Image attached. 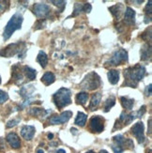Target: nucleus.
Here are the masks:
<instances>
[{
	"mask_svg": "<svg viewBox=\"0 0 152 153\" xmlns=\"http://www.w3.org/2000/svg\"><path fill=\"white\" fill-rule=\"evenodd\" d=\"M147 70L143 65L136 64L133 67H129L124 70V83L122 86H130V88H137L138 84L146 76Z\"/></svg>",
	"mask_w": 152,
	"mask_h": 153,
	"instance_id": "f257e3e1",
	"label": "nucleus"
},
{
	"mask_svg": "<svg viewBox=\"0 0 152 153\" xmlns=\"http://www.w3.org/2000/svg\"><path fill=\"white\" fill-rule=\"evenodd\" d=\"M23 21H24L23 15L20 12H16L15 14L10 19V21L7 24L6 27L4 29V33H3V38L5 41L9 39L16 30L21 29Z\"/></svg>",
	"mask_w": 152,
	"mask_h": 153,
	"instance_id": "f03ea898",
	"label": "nucleus"
},
{
	"mask_svg": "<svg viewBox=\"0 0 152 153\" xmlns=\"http://www.w3.org/2000/svg\"><path fill=\"white\" fill-rule=\"evenodd\" d=\"M26 51V45L23 42H19L16 43H11L7 47L3 48L0 51V56L3 57H11L15 55H18L19 57L24 58Z\"/></svg>",
	"mask_w": 152,
	"mask_h": 153,
	"instance_id": "7ed1b4c3",
	"label": "nucleus"
},
{
	"mask_svg": "<svg viewBox=\"0 0 152 153\" xmlns=\"http://www.w3.org/2000/svg\"><path fill=\"white\" fill-rule=\"evenodd\" d=\"M53 101H54L56 106L58 109H62L66 106H68L71 102L70 90L66 88H61L53 96Z\"/></svg>",
	"mask_w": 152,
	"mask_h": 153,
	"instance_id": "20e7f679",
	"label": "nucleus"
},
{
	"mask_svg": "<svg viewBox=\"0 0 152 153\" xmlns=\"http://www.w3.org/2000/svg\"><path fill=\"white\" fill-rule=\"evenodd\" d=\"M101 85H102L101 77L95 71H92L90 74H88L80 83V88L84 90H88V91L95 90L100 88Z\"/></svg>",
	"mask_w": 152,
	"mask_h": 153,
	"instance_id": "39448f33",
	"label": "nucleus"
},
{
	"mask_svg": "<svg viewBox=\"0 0 152 153\" xmlns=\"http://www.w3.org/2000/svg\"><path fill=\"white\" fill-rule=\"evenodd\" d=\"M114 153H122L125 149H133V141L131 139L125 138L123 135H116L113 137V143L111 145Z\"/></svg>",
	"mask_w": 152,
	"mask_h": 153,
	"instance_id": "423d86ee",
	"label": "nucleus"
},
{
	"mask_svg": "<svg viewBox=\"0 0 152 153\" xmlns=\"http://www.w3.org/2000/svg\"><path fill=\"white\" fill-rule=\"evenodd\" d=\"M125 62H128V52L124 49H118L112 55L109 60L105 62V67H108V66H118Z\"/></svg>",
	"mask_w": 152,
	"mask_h": 153,
	"instance_id": "0eeeda50",
	"label": "nucleus"
},
{
	"mask_svg": "<svg viewBox=\"0 0 152 153\" xmlns=\"http://www.w3.org/2000/svg\"><path fill=\"white\" fill-rule=\"evenodd\" d=\"M33 13L38 18V20H46V18L50 15L51 9L46 4L36 3L33 6Z\"/></svg>",
	"mask_w": 152,
	"mask_h": 153,
	"instance_id": "6e6552de",
	"label": "nucleus"
},
{
	"mask_svg": "<svg viewBox=\"0 0 152 153\" xmlns=\"http://www.w3.org/2000/svg\"><path fill=\"white\" fill-rule=\"evenodd\" d=\"M11 79L14 84L16 85H22L25 81L26 76H25V72L24 70V66H20V65H14L11 69Z\"/></svg>",
	"mask_w": 152,
	"mask_h": 153,
	"instance_id": "1a4fd4ad",
	"label": "nucleus"
},
{
	"mask_svg": "<svg viewBox=\"0 0 152 153\" xmlns=\"http://www.w3.org/2000/svg\"><path fill=\"white\" fill-rule=\"evenodd\" d=\"M104 118L101 116H94L90 118L89 121V127L92 132L100 134L104 130Z\"/></svg>",
	"mask_w": 152,
	"mask_h": 153,
	"instance_id": "9d476101",
	"label": "nucleus"
},
{
	"mask_svg": "<svg viewBox=\"0 0 152 153\" xmlns=\"http://www.w3.org/2000/svg\"><path fill=\"white\" fill-rule=\"evenodd\" d=\"M135 115L134 114H128V113H121V115L119 117V118L117 119V120L116 121V124L114 126V129L113 131L115 130H119L121 129L122 127H124V126H127L129 125L131 121L133 120V119L135 118Z\"/></svg>",
	"mask_w": 152,
	"mask_h": 153,
	"instance_id": "9b49d317",
	"label": "nucleus"
},
{
	"mask_svg": "<svg viewBox=\"0 0 152 153\" xmlns=\"http://www.w3.org/2000/svg\"><path fill=\"white\" fill-rule=\"evenodd\" d=\"M144 131H145V126H144L143 122H141V121L135 123L130 129L131 134L136 137L137 141L139 144H143L145 142V132H144Z\"/></svg>",
	"mask_w": 152,
	"mask_h": 153,
	"instance_id": "f8f14e48",
	"label": "nucleus"
},
{
	"mask_svg": "<svg viewBox=\"0 0 152 153\" xmlns=\"http://www.w3.org/2000/svg\"><path fill=\"white\" fill-rule=\"evenodd\" d=\"M72 117V112L71 111H65L61 113L58 116H54L50 118V123L53 125H58V124H63L68 122L70 117Z\"/></svg>",
	"mask_w": 152,
	"mask_h": 153,
	"instance_id": "ddd939ff",
	"label": "nucleus"
},
{
	"mask_svg": "<svg viewBox=\"0 0 152 153\" xmlns=\"http://www.w3.org/2000/svg\"><path fill=\"white\" fill-rule=\"evenodd\" d=\"M35 132H36V129L34 126L25 125L21 129V135L26 141H30L31 139L34 137Z\"/></svg>",
	"mask_w": 152,
	"mask_h": 153,
	"instance_id": "4468645a",
	"label": "nucleus"
},
{
	"mask_svg": "<svg viewBox=\"0 0 152 153\" xmlns=\"http://www.w3.org/2000/svg\"><path fill=\"white\" fill-rule=\"evenodd\" d=\"M124 23L128 25H133L135 24V11L130 7H128L124 13Z\"/></svg>",
	"mask_w": 152,
	"mask_h": 153,
	"instance_id": "2eb2a0df",
	"label": "nucleus"
},
{
	"mask_svg": "<svg viewBox=\"0 0 152 153\" xmlns=\"http://www.w3.org/2000/svg\"><path fill=\"white\" fill-rule=\"evenodd\" d=\"M6 139L12 149H19L21 147V141H20L19 136L15 134V132H10V134H9L7 135Z\"/></svg>",
	"mask_w": 152,
	"mask_h": 153,
	"instance_id": "dca6fc26",
	"label": "nucleus"
},
{
	"mask_svg": "<svg viewBox=\"0 0 152 153\" xmlns=\"http://www.w3.org/2000/svg\"><path fill=\"white\" fill-rule=\"evenodd\" d=\"M141 60L142 61H149L151 59V44H144L142 46V49L140 51Z\"/></svg>",
	"mask_w": 152,
	"mask_h": 153,
	"instance_id": "f3484780",
	"label": "nucleus"
},
{
	"mask_svg": "<svg viewBox=\"0 0 152 153\" xmlns=\"http://www.w3.org/2000/svg\"><path fill=\"white\" fill-rule=\"evenodd\" d=\"M123 9H124V6L121 3H118L115 6L110 7L109 10L111 11V13L113 14V16L115 17L116 20H119L121 17L122 12H123Z\"/></svg>",
	"mask_w": 152,
	"mask_h": 153,
	"instance_id": "a211bd4d",
	"label": "nucleus"
},
{
	"mask_svg": "<svg viewBox=\"0 0 152 153\" xmlns=\"http://www.w3.org/2000/svg\"><path fill=\"white\" fill-rule=\"evenodd\" d=\"M101 101H102V94L100 92L96 93V94L93 95L91 99V102H90V104H89V110L90 111H95L97 110V108L99 107V105L101 103Z\"/></svg>",
	"mask_w": 152,
	"mask_h": 153,
	"instance_id": "6ab92c4d",
	"label": "nucleus"
},
{
	"mask_svg": "<svg viewBox=\"0 0 152 153\" xmlns=\"http://www.w3.org/2000/svg\"><path fill=\"white\" fill-rule=\"evenodd\" d=\"M108 80L112 85H116L119 81V71L116 70H110L107 74Z\"/></svg>",
	"mask_w": 152,
	"mask_h": 153,
	"instance_id": "aec40b11",
	"label": "nucleus"
},
{
	"mask_svg": "<svg viewBox=\"0 0 152 153\" xmlns=\"http://www.w3.org/2000/svg\"><path fill=\"white\" fill-rule=\"evenodd\" d=\"M56 81V76L55 74L51 71H48L44 74V75L42 77V82L45 85H50Z\"/></svg>",
	"mask_w": 152,
	"mask_h": 153,
	"instance_id": "412c9836",
	"label": "nucleus"
},
{
	"mask_svg": "<svg viewBox=\"0 0 152 153\" xmlns=\"http://www.w3.org/2000/svg\"><path fill=\"white\" fill-rule=\"evenodd\" d=\"M120 102L122 106L127 110H131L134 105V100L133 99H130L128 97H121L120 98Z\"/></svg>",
	"mask_w": 152,
	"mask_h": 153,
	"instance_id": "4be33fe9",
	"label": "nucleus"
},
{
	"mask_svg": "<svg viewBox=\"0 0 152 153\" xmlns=\"http://www.w3.org/2000/svg\"><path fill=\"white\" fill-rule=\"evenodd\" d=\"M37 61L39 63V65H41L43 69L46 68V66H47V64H48V56H47V55H46L43 51H39V55L37 56Z\"/></svg>",
	"mask_w": 152,
	"mask_h": 153,
	"instance_id": "5701e85b",
	"label": "nucleus"
},
{
	"mask_svg": "<svg viewBox=\"0 0 152 153\" xmlns=\"http://www.w3.org/2000/svg\"><path fill=\"white\" fill-rule=\"evenodd\" d=\"M29 114L32 115L33 117H44L47 116L48 111L44 110L43 108H32L29 111Z\"/></svg>",
	"mask_w": 152,
	"mask_h": 153,
	"instance_id": "b1692460",
	"label": "nucleus"
},
{
	"mask_svg": "<svg viewBox=\"0 0 152 153\" xmlns=\"http://www.w3.org/2000/svg\"><path fill=\"white\" fill-rule=\"evenodd\" d=\"M87 116L84 114L82 112H79L77 114V117L75 118V124L80 126V127H84L85 122H87Z\"/></svg>",
	"mask_w": 152,
	"mask_h": 153,
	"instance_id": "393cba45",
	"label": "nucleus"
},
{
	"mask_svg": "<svg viewBox=\"0 0 152 153\" xmlns=\"http://www.w3.org/2000/svg\"><path fill=\"white\" fill-rule=\"evenodd\" d=\"M76 102L78 104H81V105H85V103H87V100H88V94L87 92H80L78 93V94L76 95Z\"/></svg>",
	"mask_w": 152,
	"mask_h": 153,
	"instance_id": "a878e982",
	"label": "nucleus"
},
{
	"mask_svg": "<svg viewBox=\"0 0 152 153\" xmlns=\"http://www.w3.org/2000/svg\"><path fill=\"white\" fill-rule=\"evenodd\" d=\"M115 104H116V98L114 96H111L104 102V112H109Z\"/></svg>",
	"mask_w": 152,
	"mask_h": 153,
	"instance_id": "bb28decb",
	"label": "nucleus"
},
{
	"mask_svg": "<svg viewBox=\"0 0 152 153\" xmlns=\"http://www.w3.org/2000/svg\"><path fill=\"white\" fill-rule=\"evenodd\" d=\"M83 4L81 3H75L74 5V10H73V12H72L71 14V17H75V16H78L80 13L83 11Z\"/></svg>",
	"mask_w": 152,
	"mask_h": 153,
	"instance_id": "cd10ccee",
	"label": "nucleus"
},
{
	"mask_svg": "<svg viewBox=\"0 0 152 153\" xmlns=\"http://www.w3.org/2000/svg\"><path fill=\"white\" fill-rule=\"evenodd\" d=\"M46 25V20H38L36 22V24L34 25V30H38V29H42Z\"/></svg>",
	"mask_w": 152,
	"mask_h": 153,
	"instance_id": "c85d7f7f",
	"label": "nucleus"
},
{
	"mask_svg": "<svg viewBox=\"0 0 152 153\" xmlns=\"http://www.w3.org/2000/svg\"><path fill=\"white\" fill-rule=\"evenodd\" d=\"M8 100H9V95H8V93L0 89V104H1V103H4L5 102L8 101Z\"/></svg>",
	"mask_w": 152,
	"mask_h": 153,
	"instance_id": "c756f323",
	"label": "nucleus"
},
{
	"mask_svg": "<svg viewBox=\"0 0 152 153\" xmlns=\"http://www.w3.org/2000/svg\"><path fill=\"white\" fill-rule=\"evenodd\" d=\"M151 1H148L146 9H145V14H146V17L148 15V19L151 20V14H152V9H151Z\"/></svg>",
	"mask_w": 152,
	"mask_h": 153,
	"instance_id": "7c9ffc66",
	"label": "nucleus"
},
{
	"mask_svg": "<svg viewBox=\"0 0 152 153\" xmlns=\"http://www.w3.org/2000/svg\"><path fill=\"white\" fill-rule=\"evenodd\" d=\"M10 7V1H0V11L3 12L7 10Z\"/></svg>",
	"mask_w": 152,
	"mask_h": 153,
	"instance_id": "2f4dec72",
	"label": "nucleus"
},
{
	"mask_svg": "<svg viewBox=\"0 0 152 153\" xmlns=\"http://www.w3.org/2000/svg\"><path fill=\"white\" fill-rule=\"evenodd\" d=\"M51 3H53L55 6L58 7V8L60 9V12L63 11L65 6H66V2L65 1H51Z\"/></svg>",
	"mask_w": 152,
	"mask_h": 153,
	"instance_id": "473e14b6",
	"label": "nucleus"
},
{
	"mask_svg": "<svg viewBox=\"0 0 152 153\" xmlns=\"http://www.w3.org/2000/svg\"><path fill=\"white\" fill-rule=\"evenodd\" d=\"M20 121V119H12V120H10L8 121V123H7L6 125V127L7 128H12V127H14L15 125H17Z\"/></svg>",
	"mask_w": 152,
	"mask_h": 153,
	"instance_id": "72a5a7b5",
	"label": "nucleus"
},
{
	"mask_svg": "<svg viewBox=\"0 0 152 153\" xmlns=\"http://www.w3.org/2000/svg\"><path fill=\"white\" fill-rule=\"evenodd\" d=\"M91 10H92V6H91L89 3H85V4H84V6H83V11L88 13V12L91 11Z\"/></svg>",
	"mask_w": 152,
	"mask_h": 153,
	"instance_id": "f704fd0d",
	"label": "nucleus"
},
{
	"mask_svg": "<svg viewBox=\"0 0 152 153\" xmlns=\"http://www.w3.org/2000/svg\"><path fill=\"white\" fill-rule=\"evenodd\" d=\"M146 108H147V107H146L145 105H143L142 107L140 108V110L137 112V117H143V115H144L145 113H146V111H147Z\"/></svg>",
	"mask_w": 152,
	"mask_h": 153,
	"instance_id": "c9c22d12",
	"label": "nucleus"
},
{
	"mask_svg": "<svg viewBox=\"0 0 152 153\" xmlns=\"http://www.w3.org/2000/svg\"><path fill=\"white\" fill-rule=\"evenodd\" d=\"M151 89H152V85H148V86L146 88V95L147 96H150L151 95Z\"/></svg>",
	"mask_w": 152,
	"mask_h": 153,
	"instance_id": "e433bc0d",
	"label": "nucleus"
},
{
	"mask_svg": "<svg viewBox=\"0 0 152 153\" xmlns=\"http://www.w3.org/2000/svg\"><path fill=\"white\" fill-rule=\"evenodd\" d=\"M148 126H149V130H148V134H151V118L148 119Z\"/></svg>",
	"mask_w": 152,
	"mask_h": 153,
	"instance_id": "4c0bfd02",
	"label": "nucleus"
},
{
	"mask_svg": "<svg viewBox=\"0 0 152 153\" xmlns=\"http://www.w3.org/2000/svg\"><path fill=\"white\" fill-rule=\"evenodd\" d=\"M3 149H4V144H3V141H2V140H0V151H1Z\"/></svg>",
	"mask_w": 152,
	"mask_h": 153,
	"instance_id": "58836bf2",
	"label": "nucleus"
},
{
	"mask_svg": "<svg viewBox=\"0 0 152 153\" xmlns=\"http://www.w3.org/2000/svg\"><path fill=\"white\" fill-rule=\"evenodd\" d=\"M57 153H66V151L64 149H58L57 150Z\"/></svg>",
	"mask_w": 152,
	"mask_h": 153,
	"instance_id": "ea45409f",
	"label": "nucleus"
},
{
	"mask_svg": "<svg viewBox=\"0 0 152 153\" xmlns=\"http://www.w3.org/2000/svg\"><path fill=\"white\" fill-rule=\"evenodd\" d=\"M99 153H109V152L107 150H105V149H102V150H101Z\"/></svg>",
	"mask_w": 152,
	"mask_h": 153,
	"instance_id": "a19ab883",
	"label": "nucleus"
},
{
	"mask_svg": "<svg viewBox=\"0 0 152 153\" xmlns=\"http://www.w3.org/2000/svg\"><path fill=\"white\" fill-rule=\"evenodd\" d=\"M53 137H54V134H50L48 135V138H49V139H52Z\"/></svg>",
	"mask_w": 152,
	"mask_h": 153,
	"instance_id": "79ce46f5",
	"label": "nucleus"
},
{
	"mask_svg": "<svg viewBox=\"0 0 152 153\" xmlns=\"http://www.w3.org/2000/svg\"><path fill=\"white\" fill-rule=\"evenodd\" d=\"M37 153H44V151H43L42 149H39V150L37 151Z\"/></svg>",
	"mask_w": 152,
	"mask_h": 153,
	"instance_id": "37998d69",
	"label": "nucleus"
},
{
	"mask_svg": "<svg viewBox=\"0 0 152 153\" xmlns=\"http://www.w3.org/2000/svg\"><path fill=\"white\" fill-rule=\"evenodd\" d=\"M87 153H96L95 151H93V150H89V151H87Z\"/></svg>",
	"mask_w": 152,
	"mask_h": 153,
	"instance_id": "c03bdc74",
	"label": "nucleus"
},
{
	"mask_svg": "<svg viewBox=\"0 0 152 153\" xmlns=\"http://www.w3.org/2000/svg\"><path fill=\"white\" fill-rule=\"evenodd\" d=\"M148 153H151V149H148Z\"/></svg>",
	"mask_w": 152,
	"mask_h": 153,
	"instance_id": "a18cd8bd",
	"label": "nucleus"
},
{
	"mask_svg": "<svg viewBox=\"0 0 152 153\" xmlns=\"http://www.w3.org/2000/svg\"><path fill=\"white\" fill-rule=\"evenodd\" d=\"M0 84H1V77H0Z\"/></svg>",
	"mask_w": 152,
	"mask_h": 153,
	"instance_id": "49530a36",
	"label": "nucleus"
}]
</instances>
